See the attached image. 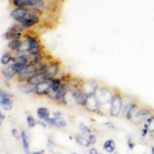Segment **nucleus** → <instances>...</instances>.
Returning a JSON list of instances; mask_svg holds the SVG:
<instances>
[{
  "label": "nucleus",
  "instance_id": "obj_1",
  "mask_svg": "<svg viewBox=\"0 0 154 154\" xmlns=\"http://www.w3.org/2000/svg\"><path fill=\"white\" fill-rule=\"evenodd\" d=\"M123 107V100L122 96L118 93H114L110 104V114L112 117H118L122 112Z\"/></svg>",
  "mask_w": 154,
  "mask_h": 154
},
{
  "label": "nucleus",
  "instance_id": "obj_2",
  "mask_svg": "<svg viewBox=\"0 0 154 154\" xmlns=\"http://www.w3.org/2000/svg\"><path fill=\"white\" fill-rule=\"evenodd\" d=\"M27 42V53L31 56L40 55L42 51V47L39 40L33 35H28L26 39Z\"/></svg>",
  "mask_w": 154,
  "mask_h": 154
},
{
  "label": "nucleus",
  "instance_id": "obj_3",
  "mask_svg": "<svg viewBox=\"0 0 154 154\" xmlns=\"http://www.w3.org/2000/svg\"><path fill=\"white\" fill-rule=\"evenodd\" d=\"M97 93H99V95L96 94V96L98 98V100L100 103L101 106L106 104V103H110L111 104V101L113 97L114 93H112L111 89L106 87H102V88H98L96 90Z\"/></svg>",
  "mask_w": 154,
  "mask_h": 154
},
{
  "label": "nucleus",
  "instance_id": "obj_4",
  "mask_svg": "<svg viewBox=\"0 0 154 154\" xmlns=\"http://www.w3.org/2000/svg\"><path fill=\"white\" fill-rule=\"evenodd\" d=\"M53 79H46L44 81H42L35 87V93L38 96H44L49 93V92L51 91L52 87Z\"/></svg>",
  "mask_w": 154,
  "mask_h": 154
},
{
  "label": "nucleus",
  "instance_id": "obj_5",
  "mask_svg": "<svg viewBox=\"0 0 154 154\" xmlns=\"http://www.w3.org/2000/svg\"><path fill=\"white\" fill-rule=\"evenodd\" d=\"M84 107L86 108V110L91 112H96L100 109V103L99 102L98 98L96 96V94L88 95L87 103H86Z\"/></svg>",
  "mask_w": 154,
  "mask_h": 154
},
{
  "label": "nucleus",
  "instance_id": "obj_6",
  "mask_svg": "<svg viewBox=\"0 0 154 154\" xmlns=\"http://www.w3.org/2000/svg\"><path fill=\"white\" fill-rule=\"evenodd\" d=\"M70 90L71 92L72 97L74 98L75 101H76V103L82 106H85L86 103H87V97H88V94L86 93L82 88L77 89H70Z\"/></svg>",
  "mask_w": 154,
  "mask_h": 154
},
{
  "label": "nucleus",
  "instance_id": "obj_7",
  "mask_svg": "<svg viewBox=\"0 0 154 154\" xmlns=\"http://www.w3.org/2000/svg\"><path fill=\"white\" fill-rule=\"evenodd\" d=\"M29 11L26 8H16L10 12V16L16 22H22L29 14Z\"/></svg>",
  "mask_w": 154,
  "mask_h": 154
},
{
  "label": "nucleus",
  "instance_id": "obj_8",
  "mask_svg": "<svg viewBox=\"0 0 154 154\" xmlns=\"http://www.w3.org/2000/svg\"><path fill=\"white\" fill-rule=\"evenodd\" d=\"M46 79H49V78L45 72H38V73H35L31 77H29L26 82L31 85V86L35 87L36 85H38L42 81H44Z\"/></svg>",
  "mask_w": 154,
  "mask_h": 154
},
{
  "label": "nucleus",
  "instance_id": "obj_9",
  "mask_svg": "<svg viewBox=\"0 0 154 154\" xmlns=\"http://www.w3.org/2000/svg\"><path fill=\"white\" fill-rule=\"evenodd\" d=\"M47 124L55 127L64 128L67 126V123L62 117H48L44 120Z\"/></svg>",
  "mask_w": 154,
  "mask_h": 154
},
{
  "label": "nucleus",
  "instance_id": "obj_10",
  "mask_svg": "<svg viewBox=\"0 0 154 154\" xmlns=\"http://www.w3.org/2000/svg\"><path fill=\"white\" fill-rule=\"evenodd\" d=\"M151 112H150V110L148 108H140V109H138L137 112H136L135 116H134L133 119H134L137 123L142 122L143 120H147V118L149 116H151Z\"/></svg>",
  "mask_w": 154,
  "mask_h": 154
},
{
  "label": "nucleus",
  "instance_id": "obj_11",
  "mask_svg": "<svg viewBox=\"0 0 154 154\" xmlns=\"http://www.w3.org/2000/svg\"><path fill=\"white\" fill-rule=\"evenodd\" d=\"M82 89L87 94H95L98 89V84L93 80H89L86 82H83Z\"/></svg>",
  "mask_w": 154,
  "mask_h": 154
},
{
  "label": "nucleus",
  "instance_id": "obj_12",
  "mask_svg": "<svg viewBox=\"0 0 154 154\" xmlns=\"http://www.w3.org/2000/svg\"><path fill=\"white\" fill-rule=\"evenodd\" d=\"M59 71V66L58 64H56L55 63H49L47 67V70L46 71V74L48 76V78L50 79H54L55 76H57Z\"/></svg>",
  "mask_w": 154,
  "mask_h": 154
},
{
  "label": "nucleus",
  "instance_id": "obj_13",
  "mask_svg": "<svg viewBox=\"0 0 154 154\" xmlns=\"http://www.w3.org/2000/svg\"><path fill=\"white\" fill-rule=\"evenodd\" d=\"M2 74H3V77H4L6 80H12L16 76H18L16 72L13 70V68L12 67V65H11L3 68V70H2Z\"/></svg>",
  "mask_w": 154,
  "mask_h": 154
},
{
  "label": "nucleus",
  "instance_id": "obj_14",
  "mask_svg": "<svg viewBox=\"0 0 154 154\" xmlns=\"http://www.w3.org/2000/svg\"><path fill=\"white\" fill-rule=\"evenodd\" d=\"M0 106L4 110L10 111L13 106V100L10 97L0 99Z\"/></svg>",
  "mask_w": 154,
  "mask_h": 154
},
{
  "label": "nucleus",
  "instance_id": "obj_15",
  "mask_svg": "<svg viewBox=\"0 0 154 154\" xmlns=\"http://www.w3.org/2000/svg\"><path fill=\"white\" fill-rule=\"evenodd\" d=\"M22 42L23 41L21 40H10V42H8V49L11 50V51H19V49L21 48L22 45Z\"/></svg>",
  "mask_w": 154,
  "mask_h": 154
},
{
  "label": "nucleus",
  "instance_id": "obj_16",
  "mask_svg": "<svg viewBox=\"0 0 154 154\" xmlns=\"http://www.w3.org/2000/svg\"><path fill=\"white\" fill-rule=\"evenodd\" d=\"M13 63H29V56L26 53H18L16 56H13L12 58Z\"/></svg>",
  "mask_w": 154,
  "mask_h": 154
},
{
  "label": "nucleus",
  "instance_id": "obj_17",
  "mask_svg": "<svg viewBox=\"0 0 154 154\" xmlns=\"http://www.w3.org/2000/svg\"><path fill=\"white\" fill-rule=\"evenodd\" d=\"M19 91L22 92L24 94H30L35 93V87L31 86V85L28 84V83H23L21 84L19 87Z\"/></svg>",
  "mask_w": 154,
  "mask_h": 154
},
{
  "label": "nucleus",
  "instance_id": "obj_18",
  "mask_svg": "<svg viewBox=\"0 0 154 154\" xmlns=\"http://www.w3.org/2000/svg\"><path fill=\"white\" fill-rule=\"evenodd\" d=\"M37 117L41 120H45L46 118L49 117V110L46 107L38 108Z\"/></svg>",
  "mask_w": 154,
  "mask_h": 154
},
{
  "label": "nucleus",
  "instance_id": "obj_19",
  "mask_svg": "<svg viewBox=\"0 0 154 154\" xmlns=\"http://www.w3.org/2000/svg\"><path fill=\"white\" fill-rule=\"evenodd\" d=\"M28 65L29 64H26V63H13L11 65H12V67L13 68V70L16 72L17 74L19 75L26 70V69L27 68Z\"/></svg>",
  "mask_w": 154,
  "mask_h": 154
},
{
  "label": "nucleus",
  "instance_id": "obj_20",
  "mask_svg": "<svg viewBox=\"0 0 154 154\" xmlns=\"http://www.w3.org/2000/svg\"><path fill=\"white\" fill-rule=\"evenodd\" d=\"M103 148L107 153H112L116 149V142L113 140H106L104 143Z\"/></svg>",
  "mask_w": 154,
  "mask_h": 154
},
{
  "label": "nucleus",
  "instance_id": "obj_21",
  "mask_svg": "<svg viewBox=\"0 0 154 154\" xmlns=\"http://www.w3.org/2000/svg\"><path fill=\"white\" fill-rule=\"evenodd\" d=\"M22 142V146L26 153H28V149L29 148V142L28 134L26 130H22L21 133Z\"/></svg>",
  "mask_w": 154,
  "mask_h": 154
},
{
  "label": "nucleus",
  "instance_id": "obj_22",
  "mask_svg": "<svg viewBox=\"0 0 154 154\" xmlns=\"http://www.w3.org/2000/svg\"><path fill=\"white\" fill-rule=\"evenodd\" d=\"M22 33H12L10 31H8L7 33L4 34V38L7 40H21Z\"/></svg>",
  "mask_w": 154,
  "mask_h": 154
},
{
  "label": "nucleus",
  "instance_id": "obj_23",
  "mask_svg": "<svg viewBox=\"0 0 154 154\" xmlns=\"http://www.w3.org/2000/svg\"><path fill=\"white\" fill-rule=\"evenodd\" d=\"M12 58H13V56L11 55L10 52H5L3 54L2 57H1V63H2V65H7L11 61H12Z\"/></svg>",
  "mask_w": 154,
  "mask_h": 154
},
{
  "label": "nucleus",
  "instance_id": "obj_24",
  "mask_svg": "<svg viewBox=\"0 0 154 154\" xmlns=\"http://www.w3.org/2000/svg\"><path fill=\"white\" fill-rule=\"evenodd\" d=\"M138 106L136 104V103H133V106H131L130 109L129 110V111L127 112V113L126 114V118L128 120H133V117H134V116H135L136 112H137L138 110Z\"/></svg>",
  "mask_w": 154,
  "mask_h": 154
},
{
  "label": "nucleus",
  "instance_id": "obj_25",
  "mask_svg": "<svg viewBox=\"0 0 154 154\" xmlns=\"http://www.w3.org/2000/svg\"><path fill=\"white\" fill-rule=\"evenodd\" d=\"M76 142H78L79 144L84 147H89V146H90V144H91V143L89 142V140L87 139V138L83 137L82 136L76 135Z\"/></svg>",
  "mask_w": 154,
  "mask_h": 154
},
{
  "label": "nucleus",
  "instance_id": "obj_26",
  "mask_svg": "<svg viewBox=\"0 0 154 154\" xmlns=\"http://www.w3.org/2000/svg\"><path fill=\"white\" fill-rule=\"evenodd\" d=\"M62 85H63V81H62L61 79H59V78H56L55 79L54 78L51 90H52L54 92H58L60 89Z\"/></svg>",
  "mask_w": 154,
  "mask_h": 154
},
{
  "label": "nucleus",
  "instance_id": "obj_27",
  "mask_svg": "<svg viewBox=\"0 0 154 154\" xmlns=\"http://www.w3.org/2000/svg\"><path fill=\"white\" fill-rule=\"evenodd\" d=\"M79 128H80V131H81L82 133H84V134L89 135V134H91L92 133L91 129H90L86 124L82 123H80V125H79Z\"/></svg>",
  "mask_w": 154,
  "mask_h": 154
},
{
  "label": "nucleus",
  "instance_id": "obj_28",
  "mask_svg": "<svg viewBox=\"0 0 154 154\" xmlns=\"http://www.w3.org/2000/svg\"><path fill=\"white\" fill-rule=\"evenodd\" d=\"M26 120H27V124H28L29 127H30V128L34 127L35 126V124H36V122H35L34 117L33 116H31V115H28Z\"/></svg>",
  "mask_w": 154,
  "mask_h": 154
},
{
  "label": "nucleus",
  "instance_id": "obj_29",
  "mask_svg": "<svg viewBox=\"0 0 154 154\" xmlns=\"http://www.w3.org/2000/svg\"><path fill=\"white\" fill-rule=\"evenodd\" d=\"M23 30L24 29L22 28V26L21 25H14L10 29L9 31L12 32V33H22Z\"/></svg>",
  "mask_w": 154,
  "mask_h": 154
},
{
  "label": "nucleus",
  "instance_id": "obj_30",
  "mask_svg": "<svg viewBox=\"0 0 154 154\" xmlns=\"http://www.w3.org/2000/svg\"><path fill=\"white\" fill-rule=\"evenodd\" d=\"M134 103H128L123 105V110H122V114L126 116V114L127 113V112L129 111V110L130 109V107L133 106V104Z\"/></svg>",
  "mask_w": 154,
  "mask_h": 154
},
{
  "label": "nucleus",
  "instance_id": "obj_31",
  "mask_svg": "<svg viewBox=\"0 0 154 154\" xmlns=\"http://www.w3.org/2000/svg\"><path fill=\"white\" fill-rule=\"evenodd\" d=\"M12 96H10V93H8L7 92L4 91L3 89H0V99L3 98H7V97H11Z\"/></svg>",
  "mask_w": 154,
  "mask_h": 154
},
{
  "label": "nucleus",
  "instance_id": "obj_32",
  "mask_svg": "<svg viewBox=\"0 0 154 154\" xmlns=\"http://www.w3.org/2000/svg\"><path fill=\"white\" fill-rule=\"evenodd\" d=\"M88 140H89V142L91 143V144H94V143H96V136L94 134H89V137H88Z\"/></svg>",
  "mask_w": 154,
  "mask_h": 154
},
{
  "label": "nucleus",
  "instance_id": "obj_33",
  "mask_svg": "<svg viewBox=\"0 0 154 154\" xmlns=\"http://www.w3.org/2000/svg\"><path fill=\"white\" fill-rule=\"evenodd\" d=\"M149 126V132L150 133H154V116L153 117V119H152V121L150 122V123L148 125Z\"/></svg>",
  "mask_w": 154,
  "mask_h": 154
},
{
  "label": "nucleus",
  "instance_id": "obj_34",
  "mask_svg": "<svg viewBox=\"0 0 154 154\" xmlns=\"http://www.w3.org/2000/svg\"><path fill=\"white\" fill-rule=\"evenodd\" d=\"M12 136L16 138V139H19V136H21V135H19V131L17 130L16 129H12Z\"/></svg>",
  "mask_w": 154,
  "mask_h": 154
},
{
  "label": "nucleus",
  "instance_id": "obj_35",
  "mask_svg": "<svg viewBox=\"0 0 154 154\" xmlns=\"http://www.w3.org/2000/svg\"><path fill=\"white\" fill-rule=\"evenodd\" d=\"M127 144H128V147L129 149H133V148H134L136 146L135 143H134L130 139H129L128 141H127Z\"/></svg>",
  "mask_w": 154,
  "mask_h": 154
},
{
  "label": "nucleus",
  "instance_id": "obj_36",
  "mask_svg": "<svg viewBox=\"0 0 154 154\" xmlns=\"http://www.w3.org/2000/svg\"><path fill=\"white\" fill-rule=\"evenodd\" d=\"M37 124L40 125V126L43 127V128H46V123L44 121V120H40V121L37 122Z\"/></svg>",
  "mask_w": 154,
  "mask_h": 154
},
{
  "label": "nucleus",
  "instance_id": "obj_37",
  "mask_svg": "<svg viewBox=\"0 0 154 154\" xmlns=\"http://www.w3.org/2000/svg\"><path fill=\"white\" fill-rule=\"evenodd\" d=\"M89 154H99L98 151L95 148H93L89 150Z\"/></svg>",
  "mask_w": 154,
  "mask_h": 154
},
{
  "label": "nucleus",
  "instance_id": "obj_38",
  "mask_svg": "<svg viewBox=\"0 0 154 154\" xmlns=\"http://www.w3.org/2000/svg\"><path fill=\"white\" fill-rule=\"evenodd\" d=\"M62 112H59V111H57V112H55L53 113V116L55 117H61V116H62Z\"/></svg>",
  "mask_w": 154,
  "mask_h": 154
},
{
  "label": "nucleus",
  "instance_id": "obj_39",
  "mask_svg": "<svg viewBox=\"0 0 154 154\" xmlns=\"http://www.w3.org/2000/svg\"><path fill=\"white\" fill-rule=\"evenodd\" d=\"M5 115L3 114V113H1V114H0V121L3 122V120L5 119Z\"/></svg>",
  "mask_w": 154,
  "mask_h": 154
},
{
  "label": "nucleus",
  "instance_id": "obj_40",
  "mask_svg": "<svg viewBox=\"0 0 154 154\" xmlns=\"http://www.w3.org/2000/svg\"><path fill=\"white\" fill-rule=\"evenodd\" d=\"M32 154H44V151H42V150H40V151H35V152H33Z\"/></svg>",
  "mask_w": 154,
  "mask_h": 154
},
{
  "label": "nucleus",
  "instance_id": "obj_41",
  "mask_svg": "<svg viewBox=\"0 0 154 154\" xmlns=\"http://www.w3.org/2000/svg\"><path fill=\"white\" fill-rule=\"evenodd\" d=\"M151 153L154 154V147H151Z\"/></svg>",
  "mask_w": 154,
  "mask_h": 154
},
{
  "label": "nucleus",
  "instance_id": "obj_42",
  "mask_svg": "<svg viewBox=\"0 0 154 154\" xmlns=\"http://www.w3.org/2000/svg\"><path fill=\"white\" fill-rule=\"evenodd\" d=\"M151 135H152V136H153V137L154 138V133H152Z\"/></svg>",
  "mask_w": 154,
  "mask_h": 154
},
{
  "label": "nucleus",
  "instance_id": "obj_43",
  "mask_svg": "<svg viewBox=\"0 0 154 154\" xmlns=\"http://www.w3.org/2000/svg\"><path fill=\"white\" fill-rule=\"evenodd\" d=\"M72 154H76V153H72Z\"/></svg>",
  "mask_w": 154,
  "mask_h": 154
}]
</instances>
